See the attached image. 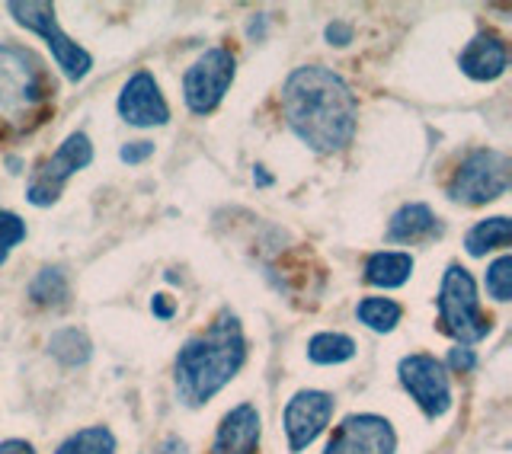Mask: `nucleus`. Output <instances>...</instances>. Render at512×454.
<instances>
[{
    "label": "nucleus",
    "mask_w": 512,
    "mask_h": 454,
    "mask_svg": "<svg viewBox=\"0 0 512 454\" xmlns=\"http://www.w3.org/2000/svg\"><path fill=\"white\" fill-rule=\"evenodd\" d=\"M282 112L288 128L317 154H336L356 138V93L324 64H304L288 74L282 87Z\"/></svg>",
    "instance_id": "obj_1"
},
{
    "label": "nucleus",
    "mask_w": 512,
    "mask_h": 454,
    "mask_svg": "<svg viewBox=\"0 0 512 454\" xmlns=\"http://www.w3.org/2000/svg\"><path fill=\"white\" fill-rule=\"evenodd\" d=\"M247 362V339L237 314L228 307L196 336H189L176 352L173 384L183 407H205L218 391H224Z\"/></svg>",
    "instance_id": "obj_2"
},
{
    "label": "nucleus",
    "mask_w": 512,
    "mask_h": 454,
    "mask_svg": "<svg viewBox=\"0 0 512 454\" xmlns=\"http://www.w3.org/2000/svg\"><path fill=\"white\" fill-rule=\"evenodd\" d=\"M55 84L45 64L23 45L0 42V141H16L52 112Z\"/></svg>",
    "instance_id": "obj_3"
},
{
    "label": "nucleus",
    "mask_w": 512,
    "mask_h": 454,
    "mask_svg": "<svg viewBox=\"0 0 512 454\" xmlns=\"http://www.w3.org/2000/svg\"><path fill=\"white\" fill-rule=\"evenodd\" d=\"M436 304H439L442 333L452 336L458 346L480 343V339L493 330V317L480 311V298H477V285L471 279V272L458 263L445 269Z\"/></svg>",
    "instance_id": "obj_4"
},
{
    "label": "nucleus",
    "mask_w": 512,
    "mask_h": 454,
    "mask_svg": "<svg viewBox=\"0 0 512 454\" xmlns=\"http://www.w3.org/2000/svg\"><path fill=\"white\" fill-rule=\"evenodd\" d=\"M10 16L23 29L36 32V36L45 39V45L52 48V58L61 68V74L77 84V80H84L93 68V58L84 45H77L68 32L58 26V16H55V4H48V0H10L7 4Z\"/></svg>",
    "instance_id": "obj_5"
},
{
    "label": "nucleus",
    "mask_w": 512,
    "mask_h": 454,
    "mask_svg": "<svg viewBox=\"0 0 512 454\" xmlns=\"http://www.w3.org/2000/svg\"><path fill=\"white\" fill-rule=\"evenodd\" d=\"M509 189V157L493 148H477L461 160L452 183H448V199L461 205H487L506 196Z\"/></svg>",
    "instance_id": "obj_6"
},
{
    "label": "nucleus",
    "mask_w": 512,
    "mask_h": 454,
    "mask_svg": "<svg viewBox=\"0 0 512 454\" xmlns=\"http://www.w3.org/2000/svg\"><path fill=\"white\" fill-rule=\"evenodd\" d=\"M93 160V141L84 135V132H71L68 138L61 141V148L45 157L42 164L32 170L29 176V186H26V199L29 205L36 208H48L55 205L61 189L68 186V180L74 173L87 170Z\"/></svg>",
    "instance_id": "obj_7"
},
{
    "label": "nucleus",
    "mask_w": 512,
    "mask_h": 454,
    "mask_svg": "<svg viewBox=\"0 0 512 454\" xmlns=\"http://www.w3.org/2000/svg\"><path fill=\"white\" fill-rule=\"evenodd\" d=\"M237 74V58L231 48H208L205 55L192 61V68L183 74V100L192 116H208L231 90Z\"/></svg>",
    "instance_id": "obj_8"
},
{
    "label": "nucleus",
    "mask_w": 512,
    "mask_h": 454,
    "mask_svg": "<svg viewBox=\"0 0 512 454\" xmlns=\"http://www.w3.org/2000/svg\"><path fill=\"white\" fill-rule=\"evenodd\" d=\"M397 378L429 419H439L452 410V384H448V371L436 355L413 352L407 359H400Z\"/></svg>",
    "instance_id": "obj_9"
},
{
    "label": "nucleus",
    "mask_w": 512,
    "mask_h": 454,
    "mask_svg": "<svg viewBox=\"0 0 512 454\" xmlns=\"http://www.w3.org/2000/svg\"><path fill=\"white\" fill-rule=\"evenodd\" d=\"M397 435L384 416L352 413L333 429L324 454H394Z\"/></svg>",
    "instance_id": "obj_10"
},
{
    "label": "nucleus",
    "mask_w": 512,
    "mask_h": 454,
    "mask_svg": "<svg viewBox=\"0 0 512 454\" xmlns=\"http://www.w3.org/2000/svg\"><path fill=\"white\" fill-rule=\"evenodd\" d=\"M336 400L327 391H298L285 407V435H288V451L298 454L308 448L320 432L327 429L333 419Z\"/></svg>",
    "instance_id": "obj_11"
},
{
    "label": "nucleus",
    "mask_w": 512,
    "mask_h": 454,
    "mask_svg": "<svg viewBox=\"0 0 512 454\" xmlns=\"http://www.w3.org/2000/svg\"><path fill=\"white\" fill-rule=\"evenodd\" d=\"M119 116L135 128H154L170 122V106L151 71H138L128 77V84L119 93Z\"/></svg>",
    "instance_id": "obj_12"
},
{
    "label": "nucleus",
    "mask_w": 512,
    "mask_h": 454,
    "mask_svg": "<svg viewBox=\"0 0 512 454\" xmlns=\"http://www.w3.org/2000/svg\"><path fill=\"white\" fill-rule=\"evenodd\" d=\"M260 432H263V419L256 413V407L253 403H240L231 413H224V419L218 423L212 454H256Z\"/></svg>",
    "instance_id": "obj_13"
},
{
    "label": "nucleus",
    "mask_w": 512,
    "mask_h": 454,
    "mask_svg": "<svg viewBox=\"0 0 512 454\" xmlns=\"http://www.w3.org/2000/svg\"><path fill=\"white\" fill-rule=\"evenodd\" d=\"M506 64H509L506 42L496 36V32H477V36L464 45V52L458 55L461 74H468L471 80H477V84L503 77Z\"/></svg>",
    "instance_id": "obj_14"
},
{
    "label": "nucleus",
    "mask_w": 512,
    "mask_h": 454,
    "mask_svg": "<svg viewBox=\"0 0 512 454\" xmlns=\"http://www.w3.org/2000/svg\"><path fill=\"white\" fill-rule=\"evenodd\" d=\"M384 237L391 243H426L432 237H442V221L436 218V212H432L429 205L410 202L391 215Z\"/></svg>",
    "instance_id": "obj_15"
},
{
    "label": "nucleus",
    "mask_w": 512,
    "mask_h": 454,
    "mask_svg": "<svg viewBox=\"0 0 512 454\" xmlns=\"http://www.w3.org/2000/svg\"><path fill=\"white\" fill-rule=\"evenodd\" d=\"M413 275L410 253H372L365 259V282L375 288H400Z\"/></svg>",
    "instance_id": "obj_16"
},
{
    "label": "nucleus",
    "mask_w": 512,
    "mask_h": 454,
    "mask_svg": "<svg viewBox=\"0 0 512 454\" xmlns=\"http://www.w3.org/2000/svg\"><path fill=\"white\" fill-rule=\"evenodd\" d=\"M509 237H512V227L506 215H496L487 221H477L468 237H464V250L471 256H487L490 250H503L509 247Z\"/></svg>",
    "instance_id": "obj_17"
},
{
    "label": "nucleus",
    "mask_w": 512,
    "mask_h": 454,
    "mask_svg": "<svg viewBox=\"0 0 512 454\" xmlns=\"http://www.w3.org/2000/svg\"><path fill=\"white\" fill-rule=\"evenodd\" d=\"M29 298L36 301L39 307H64L71 298V285L68 275H64L61 266H45L36 272V279L29 282Z\"/></svg>",
    "instance_id": "obj_18"
},
{
    "label": "nucleus",
    "mask_w": 512,
    "mask_h": 454,
    "mask_svg": "<svg viewBox=\"0 0 512 454\" xmlns=\"http://www.w3.org/2000/svg\"><path fill=\"white\" fill-rule=\"evenodd\" d=\"M48 352H52L64 368H77V365H87L90 362L93 343L87 339L84 330L64 327V330H55L52 339H48Z\"/></svg>",
    "instance_id": "obj_19"
},
{
    "label": "nucleus",
    "mask_w": 512,
    "mask_h": 454,
    "mask_svg": "<svg viewBox=\"0 0 512 454\" xmlns=\"http://www.w3.org/2000/svg\"><path fill=\"white\" fill-rule=\"evenodd\" d=\"M356 355V343L346 333H317L308 343V359L314 365H340Z\"/></svg>",
    "instance_id": "obj_20"
},
{
    "label": "nucleus",
    "mask_w": 512,
    "mask_h": 454,
    "mask_svg": "<svg viewBox=\"0 0 512 454\" xmlns=\"http://www.w3.org/2000/svg\"><path fill=\"white\" fill-rule=\"evenodd\" d=\"M356 317H359V323H365L368 330L391 333L400 323V317H404V307L391 298H362L356 304Z\"/></svg>",
    "instance_id": "obj_21"
},
{
    "label": "nucleus",
    "mask_w": 512,
    "mask_h": 454,
    "mask_svg": "<svg viewBox=\"0 0 512 454\" xmlns=\"http://www.w3.org/2000/svg\"><path fill=\"white\" fill-rule=\"evenodd\" d=\"M55 454H116V435L106 426H87L64 439Z\"/></svg>",
    "instance_id": "obj_22"
},
{
    "label": "nucleus",
    "mask_w": 512,
    "mask_h": 454,
    "mask_svg": "<svg viewBox=\"0 0 512 454\" xmlns=\"http://www.w3.org/2000/svg\"><path fill=\"white\" fill-rule=\"evenodd\" d=\"M487 291L496 301H509L512 298V256L503 253L500 259H493L487 269Z\"/></svg>",
    "instance_id": "obj_23"
},
{
    "label": "nucleus",
    "mask_w": 512,
    "mask_h": 454,
    "mask_svg": "<svg viewBox=\"0 0 512 454\" xmlns=\"http://www.w3.org/2000/svg\"><path fill=\"white\" fill-rule=\"evenodd\" d=\"M20 240H26V221L20 215L7 212V208H0V266L7 263L10 250Z\"/></svg>",
    "instance_id": "obj_24"
},
{
    "label": "nucleus",
    "mask_w": 512,
    "mask_h": 454,
    "mask_svg": "<svg viewBox=\"0 0 512 454\" xmlns=\"http://www.w3.org/2000/svg\"><path fill=\"white\" fill-rule=\"evenodd\" d=\"M154 154V144L151 141H128L125 148L119 151L122 157V164H144Z\"/></svg>",
    "instance_id": "obj_25"
},
{
    "label": "nucleus",
    "mask_w": 512,
    "mask_h": 454,
    "mask_svg": "<svg viewBox=\"0 0 512 454\" xmlns=\"http://www.w3.org/2000/svg\"><path fill=\"white\" fill-rule=\"evenodd\" d=\"M448 368H455V371H474V368H477V355H474V349H468V346H455L452 352H448Z\"/></svg>",
    "instance_id": "obj_26"
},
{
    "label": "nucleus",
    "mask_w": 512,
    "mask_h": 454,
    "mask_svg": "<svg viewBox=\"0 0 512 454\" xmlns=\"http://www.w3.org/2000/svg\"><path fill=\"white\" fill-rule=\"evenodd\" d=\"M327 39L330 45H349L352 42V26L349 23H340V20H333L327 26Z\"/></svg>",
    "instance_id": "obj_27"
},
{
    "label": "nucleus",
    "mask_w": 512,
    "mask_h": 454,
    "mask_svg": "<svg viewBox=\"0 0 512 454\" xmlns=\"http://www.w3.org/2000/svg\"><path fill=\"white\" fill-rule=\"evenodd\" d=\"M148 454H189V448H186L183 439H176V435H167V439H160Z\"/></svg>",
    "instance_id": "obj_28"
},
{
    "label": "nucleus",
    "mask_w": 512,
    "mask_h": 454,
    "mask_svg": "<svg viewBox=\"0 0 512 454\" xmlns=\"http://www.w3.org/2000/svg\"><path fill=\"white\" fill-rule=\"evenodd\" d=\"M151 311H154L160 320H170L176 307H173V301H170L167 295H154V298H151Z\"/></svg>",
    "instance_id": "obj_29"
},
{
    "label": "nucleus",
    "mask_w": 512,
    "mask_h": 454,
    "mask_svg": "<svg viewBox=\"0 0 512 454\" xmlns=\"http://www.w3.org/2000/svg\"><path fill=\"white\" fill-rule=\"evenodd\" d=\"M0 454H36V448L23 439H7V442H0Z\"/></svg>",
    "instance_id": "obj_30"
},
{
    "label": "nucleus",
    "mask_w": 512,
    "mask_h": 454,
    "mask_svg": "<svg viewBox=\"0 0 512 454\" xmlns=\"http://www.w3.org/2000/svg\"><path fill=\"white\" fill-rule=\"evenodd\" d=\"M253 180H256V183H260V186H269V183H272V176H266V173H263V167H256V173H253Z\"/></svg>",
    "instance_id": "obj_31"
}]
</instances>
